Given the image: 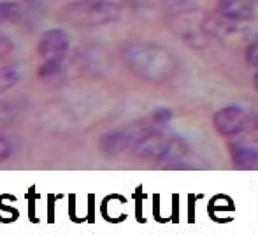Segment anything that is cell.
<instances>
[{"instance_id": "obj_15", "label": "cell", "mask_w": 258, "mask_h": 241, "mask_svg": "<svg viewBox=\"0 0 258 241\" xmlns=\"http://www.w3.org/2000/svg\"><path fill=\"white\" fill-rule=\"evenodd\" d=\"M246 62H248V65L258 67V41L248 46V50H246Z\"/></svg>"}, {"instance_id": "obj_6", "label": "cell", "mask_w": 258, "mask_h": 241, "mask_svg": "<svg viewBox=\"0 0 258 241\" xmlns=\"http://www.w3.org/2000/svg\"><path fill=\"white\" fill-rule=\"evenodd\" d=\"M218 11L221 16L241 23L255 18V2L253 0H220Z\"/></svg>"}, {"instance_id": "obj_4", "label": "cell", "mask_w": 258, "mask_h": 241, "mask_svg": "<svg viewBox=\"0 0 258 241\" xmlns=\"http://www.w3.org/2000/svg\"><path fill=\"white\" fill-rule=\"evenodd\" d=\"M248 122V113L237 104L225 106L220 111L214 113L213 116V127L220 136H234L239 134L246 127Z\"/></svg>"}, {"instance_id": "obj_11", "label": "cell", "mask_w": 258, "mask_h": 241, "mask_svg": "<svg viewBox=\"0 0 258 241\" xmlns=\"http://www.w3.org/2000/svg\"><path fill=\"white\" fill-rule=\"evenodd\" d=\"M63 60L65 58H48V60H42L41 67L37 69V76L42 79L58 76L61 71V67H63Z\"/></svg>"}, {"instance_id": "obj_7", "label": "cell", "mask_w": 258, "mask_h": 241, "mask_svg": "<svg viewBox=\"0 0 258 241\" xmlns=\"http://www.w3.org/2000/svg\"><path fill=\"white\" fill-rule=\"evenodd\" d=\"M137 139H134V134L128 130H116V132H109L100 139V150L102 153L109 157H114L123 153L126 148L136 144Z\"/></svg>"}, {"instance_id": "obj_13", "label": "cell", "mask_w": 258, "mask_h": 241, "mask_svg": "<svg viewBox=\"0 0 258 241\" xmlns=\"http://www.w3.org/2000/svg\"><path fill=\"white\" fill-rule=\"evenodd\" d=\"M13 144H11V141L7 139V137L0 136V164L6 162V160H9L11 157H13Z\"/></svg>"}, {"instance_id": "obj_16", "label": "cell", "mask_w": 258, "mask_h": 241, "mask_svg": "<svg viewBox=\"0 0 258 241\" xmlns=\"http://www.w3.org/2000/svg\"><path fill=\"white\" fill-rule=\"evenodd\" d=\"M13 48H14L13 41H11V39H7L6 35L0 34V58H4V57H7L9 53H13Z\"/></svg>"}, {"instance_id": "obj_8", "label": "cell", "mask_w": 258, "mask_h": 241, "mask_svg": "<svg viewBox=\"0 0 258 241\" xmlns=\"http://www.w3.org/2000/svg\"><path fill=\"white\" fill-rule=\"evenodd\" d=\"M232 162L237 167H255L258 164V150L251 148V146H232L230 150Z\"/></svg>"}, {"instance_id": "obj_10", "label": "cell", "mask_w": 258, "mask_h": 241, "mask_svg": "<svg viewBox=\"0 0 258 241\" xmlns=\"http://www.w3.org/2000/svg\"><path fill=\"white\" fill-rule=\"evenodd\" d=\"M21 72L14 65H4L0 67V93H6L7 90L14 88L20 83Z\"/></svg>"}, {"instance_id": "obj_2", "label": "cell", "mask_w": 258, "mask_h": 241, "mask_svg": "<svg viewBox=\"0 0 258 241\" xmlns=\"http://www.w3.org/2000/svg\"><path fill=\"white\" fill-rule=\"evenodd\" d=\"M121 16L114 0H76L61 9V18L76 27H102Z\"/></svg>"}, {"instance_id": "obj_3", "label": "cell", "mask_w": 258, "mask_h": 241, "mask_svg": "<svg viewBox=\"0 0 258 241\" xmlns=\"http://www.w3.org/2000/svg\"><path fill=\"white\" fill-rule=\"evenodd\" d=\"M176 137H167L162 132H146L137 137L134 150L136 155L148 160H165Z\"/></svg>"}, {"instance_id": "obj_5", "label": "cell", "mask_w": 258, "mask_h": 241, "mask_svg": "<svg viewBox=\"0 0 258 241\" xmlns=\"http://www.w3.org/2000/svg\"><path fill=\"white\" fill-rule=\"evenodd\" d=\"M71 48V39L63 28H49L41 35L37 42V55L42 60L65 58Z\"/></svg>"}, {"instance_id": "obj_18", "label": "cell", "mask_w": 258, "mask_h": 241, "mask_svg": "<svg viewBox=\"0 0 258 241\" xmlns=\"http://www.w3.org/2000/svg\"><path fill=\"white\" fill-rule=\"evenodd\" d=\"M25 2H28V4H35V6H37V4H42V2H44V0H25Z\"/></svg>"}, {"instance_id": "obj_12", "label": "cell", "mask_w": 258, "mask_h": 241, "mask_svg": "<svg viewBox=\"0 0 258 241\" xmlns=\"http://www.w3.org/2000/svg\"><path fill=\"white\" fill-rule=\"evenodd\" d=\"M170 118H172V111H170L169 108H160L153 113L151 122H153L155 125H165Z\"/></svg>"}, {"instance_id": "obj_17", "label": "cell", "mask_w": 258, "mask_h": 241, "mask_svg": "<svg viewBox=\"0 0 258 241\" xmlns=\"http://www.w3.org/2000/svg\"><path fill=\"white\" fill-rule=\"evenodd\" d=\"M253 88H255L256 92H258V72H256L255 76H253Z\"/></svg>"}, {"instance_id": "obj_14", "label": "cell", "mask_w": 258, "mask_h": 241, "mask_svg": "<svg viewBox=\"0 0 258 241\" xmlns=\"http://www.w3.org/2000/svg\"><path fill=\"white\" fill-rule=\"evenodd\" d=\"M246 130L251 134V137L255 141H258V111L253 113L251 116H248V122H246Z\"/></svg>"}, {"instance_id": "obj_1", "label": "cell", "mask_w": 258, "mask_h": 241, "mask_svg": "<svg viewBox=\"0 0 258 241\" xmlns=\"http://www.w3.org/2000/svg\"><path fill=\"white\" fill-rule=\"evenodd\" d=\"M126 67L144 81L163 83L177 71V60L170 51L150 42H134L121 50Z\"/></svg>"}, {"instance_id": "obj_9", "label": "cell", "mask_w": 258, "mask_h": 241, "mask_svg": "<svg viewBox=\"0 0 258 241\" xmlns=\"http://www.w3.org/2000/svg\"><path fill=\"white\" fill-rule=\"evenodd\" d=\"M25 16V6L14 0H0V21L18 23Z\"/></svg>"}]
</instances>
